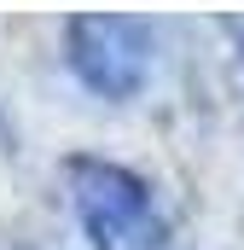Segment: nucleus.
Segmentation results:
<instances>
[{"mask_svg": "<svg viewBox=\"0 0 244 250\" xmlns=\"http://www.w3.org/2000/svg\"><path fill=\"white\" fill-rule=\"evenodd\" d=\"M64 64L99 99H134L151 76V23L122 12L64 18Z\"/></svg>", "mask_w": 244, "mask_h": 250, "instance_id": "2", "label": "nucleus"}, {"mask_svg": "<svg viewBox=\"0 0 244 250\" xmlns=\"http://www.w3.org/2000/svg\"><path fill=\"white\" fill-rule=\"evenodd\" d=\"M64 187L93 250H175L157 198L134 169L105 163V157H70Z\"/></svg>", "mask_w": 244, "mask_h": 250, "instance_id": "1", "label": "nucleus"}, {"mask_svg": "<svg viewBox=\"0 0 244 250\" xmlns=\"http://www.w3.org/2000/svg\"><path fill=\"white\" fill-rule=\"evenodd\" d=\"M175 250H181V245H175Z\"/></svg>", "mask_w": 244, "mask_h": 250, "instance_id": "4", "label": "nucleus"}, {"mask_svg": "<svg viewBox=\"0 0 244 250\" xmlns=\"http://www.w3.org/2000/svg\"><path fill=\"white\" fill-rule=\"evenodd\" d=\"M221 29H227V35H233V41H239V59H244V18H227V23H221Z\"/></svg>", "mask_w": 244, "mask_h": 250, "instance_id": "3", "label": "nucleus"}]
</instances>
